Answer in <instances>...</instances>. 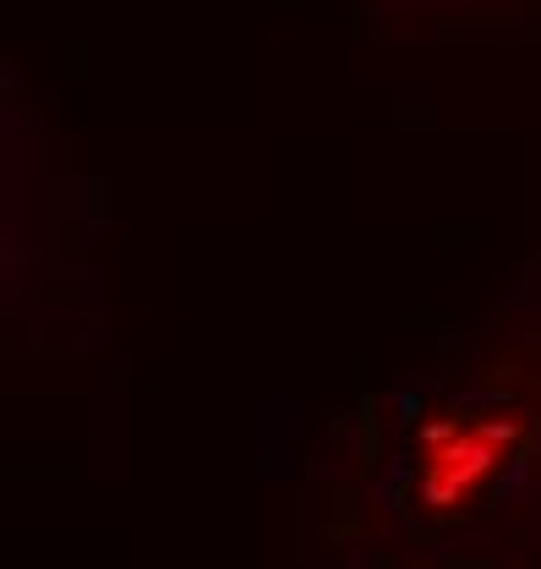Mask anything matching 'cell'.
<instances>
[{"label":"cell","instance_id":"6da1fadb","mask_svg":"<svg viewBox=\"0 0 541 569\" xmlns=\"http://www.w3.org/2000/svg\"><path fill=\"white\" fill-rule=\"evenodd\" d=\"M503 443H514V422H481V427L454 432V438H443V443H432L427 482H421L427 503L449 509V503L471 498L475 482L492 477V466L503 460Z\"/></svg>","mask_w":541,"mask_h":569}]
</instances>
